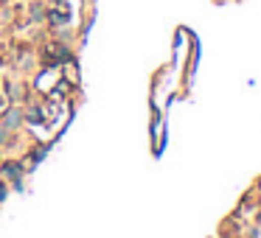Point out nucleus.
<instances>
[{
	"label": "nucleus",
	"instance_id": "1",
	"mask_svg": "<svg viewBox=\"0 0 261 238\" xmlns=\"http://www.w3.org/2000/svg\"><path fill=\"white\" fill-rule=\"evenodd\" d=\"M3 123H6L9 129H20V123H23V115H20L17 110H9L6 115H3Z\"/></svg>",
	"mask_w": 261,
	"mask_h": 238
},
{
	"label": "nucleus",
	"instance_id": "2",
	"mask_svg": "<svg viewBox=\"0 0 261 238\" xmlns=\"http://www.w3.org/2000/svg\"><path fill=\"white\" fill-rule=\"evenodd\" d=\"M9 132H12V129H9L6 123H3V118H0V143H9Z\"/></svg>",
	"mask_w": 261,
	"mask_h": 238
},
{
	"label": "nucleus",
	"instance_id": "3",
	"mask_svg": "<svg viewBox=\"0 0 261 238\" xmlns=\"http://www.w3.org/2000/svg\"><path fill=\"white\" fill-rule=\"evenodd\" d=\"M17 174H20V168H17V165H12V163H9V165H6V177H17Z\"/></svg>",
	"mask_w": 261,
	"mask_h": 238
},
{
	"label": "nucleus",
	"instance_id": "4",
	"mask_svg": "<svg viewBox=\"0 0 261 238\" xmlns=\"http://www.w3.org/2000/svg\"><path fill=\"white\" fill-rule=\"evenodd\" d=\"M31 17H34V20H40V17H43V9H40V6H34V9H31Z\"/></svg>",
	"mask_w": 261,
	"mask_h": 238
},
{
	"label": "nucleus",
	"instance_id": "5",
	"mask_svg": "<svg viewBox=\"0 0 261 238\" xmlns=\"http://www.w3.org/2000/svg\"><path fill=\"white\" fill-rule=\"evenodd\" d=\"M6 199V185H0V202Z\"/></svg>",
	"mask_w": 261,
	"mask_h": 238
}]
</instances>
